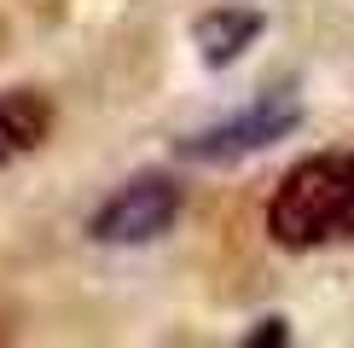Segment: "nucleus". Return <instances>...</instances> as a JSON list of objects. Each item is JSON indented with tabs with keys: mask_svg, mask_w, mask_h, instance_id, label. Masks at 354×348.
I'll list each match as a JSON object with an SVG mask.
<instances>
[{
	"mask_svg": "<svg viewBox=\"0 0 354 348\" xmlns=\"http://www.w3.org/2000/svg\"><path fill=\"white\" fill-rule=\"evenodd\" d=\"M268 232L285 250H326L354 238V151H319L279 180Z\"/></svg>",
	"mask_w": 354,
	"mask_h": 348,
	"instance_id": "obj_1",
	"label": "nucleus"
},
{
	"mask_svg": "<svg viewBox=\"0 0 354 348\" xmlns=\"http://www.w3.org/2000/svg\"><path fill=\"white\" fill-rule=\"evenodd\" d=\"M297 128H302V99L290 93V87H273V93H261L250 110H239V116H227V122L180 139V157H192V163H239V157H250V151L279 145L285 134H297Z\"/></svg>",
	"mask_w": 354,
	"mask_h": 348,
	"instance_id": "obj_2",
	"label": "nucleus"
},
{
	"mask_svg": "<svg viewBox=\"0 0 354 348\" xmlns=\"http://www.w3.org/2000/svg\"><path fill=\"white\" fill-rule=\"evenodd\" d=\"M174 215H180V186L163 180V174H140L93 215V238L99 244H151L174 226Z\"/></svg>",
	"mask_w": 354,
	"mask_h": 348,
	"instance_id": "obj_3",
	"label": "nucleus"
},
{
	"mask_svg": "<svg viewBox=\"0 0 354 348\" xmlns=\"http://www.w3.org/2000/svg\"><path fill=\"white\" fill-rule=\"evenodd\" d=\"M256 35H261V12H250V6H215L192 23V41H198L203 64H215V70L232 64Z\"/></svg>",
	"mask_w": 354,
	"mask_h": 348,
	"instance_id": "obj_4",
	"label": "nucleus"
},
{
	"mask_svg": "<svg viewBox=\"0 0 354 348\" xmlns=\"http://www.w3.org/2000/svg\"><path fill=\"white\" fill-rule=\"evenodd\" d=\"M53 128V110L47 99L35 93H6L0 99V157H18V151H35Z\"/></svg>",
	"mask_w": 354,
	"mask_h": 348,
	"instance_id": "obj_5",
	"label": "nucleus"
},
{
	"mask_svg": "<svg viewBox=\"0 0 354 348\" xmlns=\"http://www.w3.org/2000/svg\"><path fill=\"white\" fill-rule=\"evenodd\" d=\"M250 342H285V325H279V319H268V331H256Z\"/></svg>",
	"mask_w": 354,
	"mask_h": 348,
	"instance_id": "obj_6",
	"label": "nucleus"
}]
</instances>
